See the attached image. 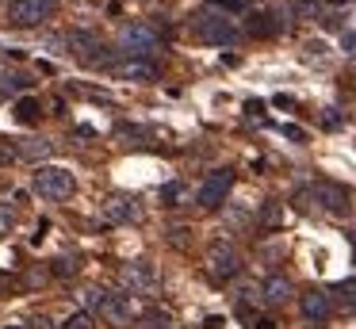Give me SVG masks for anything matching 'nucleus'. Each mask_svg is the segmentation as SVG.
<instances>
[{
	"label": "nucleus",
	"instance_id": "f257e3e1",
	"mask_svg": "<svg viewBox=\"0 0 356 329\" xmlns=\"http://www.w3.org/2000/svg\"><path fill=\"white\" fill-rule=\"evenodd\" d=\"M192 31L200 42H211V46H230L238 42V27H234V19L226 12H218V8H203V12L192 15Z\"/></svg>",
	"mask_w": 356,
	"mask_h": 329
},
{
	"label": "nucleus",
	"instance_id": "f03ea898",
	"mask_svg": "<svg viewBox=\"0 0 356 329\" xmlns=\"http://www.w3.org/2000/svg\"><path fill=\"white\" fill-rule=\"evenodd\" d=\"M35 191L42 199H50V203H62V199H70L77 191V180H73V172L65 165H39L35 168Z\"/></svg>",
	"mask_w": 356,
	"mask_h": 329
},
{
	"label": "nucleus",
	"instance_id": "7ed1b4c3",
	"mask_svg": "<svg viewBox=\"0 0 356 329\" xmlns=\"http://www.w3.org/2000/svg\"><path fill=\"white\" fill-rule=\"evenodd\" d=\"M108 73L115 77V81H127V84H149V81H157V77H161V65H157L149 54H146V58H134V54H127V58L111 61Z\"/></svg>",
	"mask_w": 356,
	"mask_h": 329
},
{
	"label": "nucleus",
	"instance_id": "20e7f679",
	"mask_svg": "<svg viewBox=\"0 0 356 329\" xmlns=\"http://www.w3.org/2000/svg\"><path fill=\"white\" fill-rule=\"evenodd\" d=\"M299 199H307L310 207H318V211H325V214H345L348 211V191L333 180H314Z\"/></svg>",
	"mask_w": 356,
	"mask_h": 329
},
{
	"label": "nucleus",
	"instance_id": "39448f33",
	"mask_svg": "<svg viewBox=\"0 0 356 329\" xmlns=\"http://www.w3.org/2000/svg\"><path fill=\"white\" fill-rule=\"evenodd\" d=\"M58 0H12L8 23L12 27H42L47 19H54Z\"/></svg>",
	"mask_w": 356,
	"mask_h": 329
},
{
	"label": "nucleus",
	"instance_id": "423d86ee",
	"mask_svg": "<svg viewBox=\"0 0 356 329\" xmlns=\"http://www.w3.org/2000/svg\"><path fill=\"white\" fill-rule=\"evenodd\" d=\"M241 272V252L234 249L230 241H215L207 249V275L215 283H226V280H234V275Z\"/></svg>",
	"mask_w": 356,
	"mask_h": 329
},
{
	"label": "nucleus",
	"instance_id": "0eeeda50",
	"mask_svg": "<svg viewBox=\"0 0 356 329\" xmlns=\"http://www.w3.org/2000/svg\"><path fill=\"white\" fill-rule=\"evenodd\" d=\"M230 188H234V168H215V172H211L207 180L200 184V191H195V203H200L203 211H215V207L226 203Z\"/></svg>",
	"mask_w": 356,
	"mask_h": 329
},
{
	"label": "nucleus",
	"instance_id": "6e6552de",
	"mask_svg": "<svg viewBox=\"0 0 356 329\" xmlns=\"http://www.w3.org/2000/svg\"><path fill=\"white\" fill-rule=\"evenodd\" d=\"M119 283H123L131 295H154L157 291V272L149 260H127L119 268Z\"/></svg>",
	"mask_w": 356,
	"mask_h": 329
},
{
	"label": "nucleus",
	"instance_id": "1a4fd4ad",
	"mask_svg": "<svg viewBox=\"0 0 356 329\" xmlns=\"http://www.w3.org/2000/svg\"><path fill=\"white\" fill-rule=\"evenodd\" d=\"M119 42H123L134 58H146V50H157V46H161V35H157V27H149V23H131V27H123Z\"/></svg>",
	"mask_w": 356,
	"mask_h": 329
},
{
	"label": "nucleus",
	"instance_id": "9d476101",
	"mask_svg": "<svg viewBox=\"0 0 356 329\" xmlns=\"http://www.w3.org/2000/svg\"><path fill=\"white\" fill-rule=\"evenodd\" d=\"M70 50L77 54L81 65H100L108 46H104V38L96 35V31H73V35H70Z\"/></svg>",
	"mask_w": 356,
	"mask_h": 329
},
{
	"label": "nucleus",
	"instance_id": "9b49d317",
	"mask_svg": "<svg viewBox=\"0 0 356 329\" xmlns=\"http://www.w3.org/2000/svg\"><path fill=\"white\" fill-rule=\"evenodd\" d=\"M299 310H302V318H307V326H310V329H322L325 321H330L333 306H330V295H325V291L310 287V291H302Z\"/></svg>",
	"mask_w": 356,
	"mask_h": 329
},
{
	"label": "nucleus",
	"instance_id": "f8f14e48",
	"mask_svg": "<svg viewBox=\"0 0 356 329\" xmlns=\"http://www.w3.org/2000/svg\"><path fill=\"white\" fill-rule=\"evenodd\" d=\"M100 314L111 329H131L134 326V306H131V295H104L100 303Z\"/></svg>",
	"mask_w": 356,
	"mask_h": 329
},
{
	"label": "nucleus",
	"instance_id": "ddd939ff",
	"mask_svg": "<svg viewBox=\"0 0 356 329\" xmlns=\"http://www.w3.org/2000/svg\"><path fill=\"white\" fill-rule=\"evenodd\" d=\"M245 31L253 38H272V35L284 31V19H280L276 8H268V12H253V15H249V23H245Z\"/></svg>",
	"mask_w": 356,
	"mask_h": 329
},
{
	"label": "nucleus",
	"instance_id": "4468645a",
	"mask_svg": "<svg viewBox=\"0 0 356 329\" xmlns=\"http://www.w3.org/2000/svg\"><path fill=\"white\" fill-rule=\"evenodd\" d=\"M325 295H330V306H333V310H341L345 318H353V314H356V280L333 283V291H325Z\"/></svg>",
	"mask_w": 356,
	"mask_h": 329
},
{
	"label": "nucleus",
	"instance_id": "2eb2a0df",
	"mask_svg": "<svg viewBox=\"0 0 356 329\" xmlns=\"http://www.w3.org/2000/svg\"><path fill=\"white\" fill-rule=\"evenodd\" d=\"M291 295H295V287H291V280H287V275H268V280H264V287H261V298L268 306H284Z\"/></svg>",
	"mask_w": 356,
	"mask_h": 329
},
{
	"label": "nucleus",
	"instance_id": "dca6fc26",
	"mask_svg": "<svg viewBox=\"0 0 356 329\" xmlns=\"http://www.w3.org/2000/svg\"><path fill=\"white\" fill-rule=\"evenodd\" d=\"M104 214H108V222H131L134 214H138V203H134L131 195H111L108 203H104Z\"/></svg>",
	"mask_w": 356,
	"mask_h": 329
},
{
	"label": "nucleus",
	"instance_id": "f3484780",
	"mask_svg": "<svg viewBox=\"0 0 356 329\" xmlns=\"http://www.w3.org/2000/svg\"><path fill=\"white\" fill-rule=\"evenodd\" d=\"M12 115H16L19 122H39V119H42V104H39L35 96H24V99H16Z\"/></svg>",
	"mask_w": 356,
	"mask_h": 329
},
{
	"label": "nucleus",
	"instance_id": "a211bd4d",
	"mask_svg": "<svg viewBox=\"0 0 356 329\" xmlns=\"http://www.w3.org/2000/svg\"><path fill=\"white\" fill-rule=\"evenodd\" d=\"M295 15H299V19H325V15H330V4H325V0H295Z\"/></svg>",
	"mask_w": 356,
	"mask_h": 329
},
{
	"label": "nucleus",
	"instance_id": "6ab92c4d",
	"mask_svg": "<svg viewBox=\"0 0 356 329\" xmlns=\"http://www.w3.org/2000/svg\"><path fill=\"white\" fill-rule=\"evenodd\" d=\"M16 150H19V161H39L50 153V142L47 138H31V142H16Z\"/></svg>",
	"mask_w": 356,
	"mask_h": 329
},
{
	"label": "nucleus",
	"instance_id": "aec40b11",
	"mask_svg": "<svg viewBox=\"0 0 356 329\" xmlns=\"http://www.w3.org/2000/svg\"><path fill=\"white\" fill-rule=\"evenodd\" d=\"M100 303H104V291L96 287V283H88V287L81 291V306H85V310H100Z\"/></svg>",
	"mask_w": 356,
	"mask_h": 329
},
{
	"label": "nucleus",
	"instance_id": "412c9836",
	"mask_svg": "<svg viewBox=\"0 0 356 329\" xmlns=\"http://www.w3.org/2000/svg\"><path fill=\"white\" fill-rule=\"evenodd\" d=\"M280 222H284V207H280V203H268V207L261 211V226L272 230V226H280Z\"/></svg>",
	"mask_w": 356,
	"mask_h": 329
},
{
	"label": "nucleus",
	"instance_id": "4be33fe9",
	"mask_svg": "<svg viewBox=\"0 0 356 329\" xmlns=\"http://www.w3.org/2000/svg\"><path fill=\"white\" fill-rule=\"evenodd\" d=\"M138 329H172V321H169V314L154 310V314H146V318L138 321Z\"/></svg>",
	"mask_w": 356,
	"mask_h": 329
},
{
	"label": "nucleus",
	"instance_id": "5701e85b",
	"mask_svg": "<svg viewBox=\"0 0 356 329\" xmlns=\"http://www.w3.org/2000/svg\"><path fill=\"white\" fill-rule=\"evenodd\" d=\"M16 161H19L16 142H12V138H0V168H4V165H16Z\"/></svg>",
	"mask_w": 356,
	"mask_h": 329
},
{
	"label": "nucleus",
	"instance_id": "b1692460",
	"mask_svg": "<svg viewBox=\"0 0 356 329\" xmlns=\"http://www.w3.org/2000/svg\"><path fill=\"white\" fill-rule=\"evenodd\" d=\"M249 4L253 0H211V8H218V12H245Z\"/></svg>",
	"mask_w": 356,
	"mask_h": 329
},
{
	"label": "nucleus",
	"instance_id": "393cba45",
	"mask_svg": "<svg viewBox=\"0 0 356 329\" xmlns=\"http://www.w3.org/2000/svg\"><path fill=\"white\" fill-rule=\"evenodd\" d=\"M12 226H16V214H12V207L0 203V237H8Z\"/></svg>",
	"mask_w": 356,
	"mask_h": 329
},
{
	"label": "nucleus",
	"instance_id": "a878e982",
	"mask_svg": "<svg viewBox=\"0 0 356 329\" xmlns=\"http://www.w3.org/2000/svg\"><path fill=\"white\" fill-rule=\"evenodd\" d=\"M65 329H92V314H73V318L65 321Z\"/></svg>",
	"mask_w": 356,
	"mask_h": 329
},
{
	"label": "nucleus",
	"instance_id": "bb28decb",
	"mask_svg": "<svg viewBox=\"0 0 356 329\" xmlns=\"http://www.w3.org/2000/svg\"><path fill=\"white\" fill-rule=\"evenodd\" d=\"M177 195H180V188H177V184H169V188H165V203L172 207V199H177Z\"/></svg>",
	"mask_w": 356,
	"mask_h": 329
},
{
	"label": "nucleus",
	"instance_id": "cd10ccee",
	"mask_svg": "<svg viewBox=\"0 0 356 329\" xmlns=\"http://www.w3.org/2000/svg\"><path fill=\"white\" fill-rule=\"evenodd\" d=\"M284 134L295 138V142H302V130H299V127H284Z\"/></svg>",
	"mask_w": 356,
	"mask_h": 329
},
{
	"label": "nucleus",
	"instance_id": "c85d7f7f",
	"mask_svg": "<svg viewBox=\"0 0 356 329\" xmlns=\"http://www.w3.org/2000/svg\"><path fill=\"white\" fill-rule=\"evenodd\" d=\"M257 329H276V321H272V318H257Z\"/></svg>",
	"mask_w": 356,
	"mask_h": 329
},
{
	"label": "nucleus",
	"instance_id": "c756f323",
	"mask_svg": "<svg viewBox=\"0 0 356 329\" xmlns=\"http://www.w3.org/2000/svg\"><path fill=\"white\" fill-rule=\"evenodd\" d=\"M8 287H12V283H8V275H0V295H8Z\"/></svg>",
	"mask_w": 356,
	"mask_h": 329
},
{
	"label": "nucleus",
	"instance_id": "7c9ffc66",
	"mask_svg": "<svg viewBox=\"0 0 356 329\" xmlns=\"http://www.w3.org/2000/svg\"><path fill=\"white\" fill-rule=\"evenodd\" d=\"M4 329H31V326H4Z\"/></svg>",
	"mask_w": 356,
	"mask_h": 329
},
{
	"label": "nucleus",
	"instance_id": "2f4dec72",
	"mask_svg": "<svg viewBox=\"0 0 356 329\" xmlns=\"http://www.w3.org/2000/svg\"><path fill=\"white\" fill-rule=\"evenodd\" d=\"M353 88H356V81H353Z\"/></svg>",
	"mask_w": 356,
	"mask_h": 329
}]
</instances>
